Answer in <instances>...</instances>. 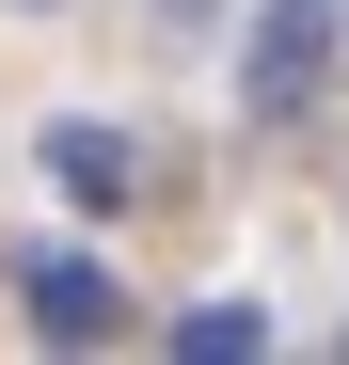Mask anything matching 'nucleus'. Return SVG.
I'll use <instances>...</instances> for the list:
<instances>
[{
  "instance_id": "f257e3e1",
  "label": "nucleus",
  "mask_w": 349,
  "mask_h": 365,
  "mask_svg": "<svg viewBox=\"0 0 349 365\" xmlns=\"http://www.w3.org/2000/svg\"><path fill=\"white\" fill-rule=\"evenodd\" d=\"M333 32H349V0H270V16H254V64H239V96L270 111V128H302V111H318V80H333Z\"/></svg>"
},
{
  "instance_id": "f03ea898",
  "label": "nucleus",
  "mask_w": 349,
  "mask_h": 365,
  "mask_svg": "<svg viewBox=\"0 0 349 365\" xmlns=\"http://www.w3.org/2000/svg\"><path fill=\"white\" fill-rule=\"evenodd\" d=\"M16 318H32L48 349H111V334H127V286H111L95 255H32V270H16Z\"/></svg>"
},
{
  "instance_id": "7ed1b4c3",
  "label": "nucleus",
  "mask_w": 349,
  "mask_h": 365,
  "mask_svg": "<svg viewBox=\"0 0 349 365\" xmlns=\"http://www.w3.org/2000/svg\"><path fill=\"white\" fill-rule=\"evenodd\" d=\"M48 175H64L80 207H127V191H143V159H127V128H48Z\"/></svg>"
},
{
  "instance_id": "20e7f679",
  "label": "nucleus",
  "mask_w": 349,
  "mask_h": 365,
  "mask_svg": "<svg viewBox=\"0 0 349 365\" xmlns=\"http://www.w3.org/2000/svg\"><path fill=\"white\" fill-rule=\"evenodd\" d=\"M174 349H191V365H239V349H270V318H254V302H191Z\"/></svg>"
}]
</instances>
